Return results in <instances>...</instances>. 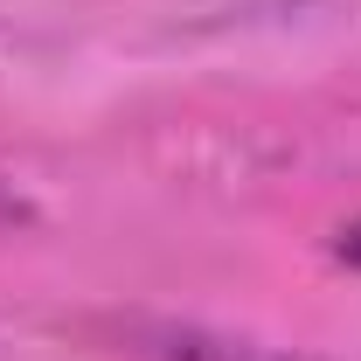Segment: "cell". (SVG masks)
I'll return each instance as SVG.
<instances>
[{
	"instance_id": "6da1fadb",
	"label": "cell",
	"mask_w": 361,
	"mask_h": 361,
	"mask_svg": "<svg viewBox=\"0 0 361 361\" xmlns=\"http://www.w3.org/2000/svg\"><path fill=\"white\" fill-rule=\"evenodd\" d=\"M139 355L146 361H306V355H285V348L202 334V326H153V334H139Z\"/></svg>"
},
{
	"instance_id": "7a4b0ae2",
	"label": "cell",
	"mask_w": 361,
	"mask_h": 361,
	"mask_svg": "<svg viewBox=\"0 0 361 361\" xmlns=\"http://www.w3.org/2000/svg\"><path fill=\"white\" fill-rule=\"evenodd\" d=\"M21 229H35V209H28V195H21V188H7V180H0V243H7V236H21Z\"/></svg>"
},
{
	"instance_id": "3957f363",
	"label": "cell",
	"mask_w": 361,
	"mask_h": 361,
	"mask_svg": "<svg viewBox=\"0 0 361 361\" xmlns=\"http://www.w3.org/2000/svg\"><path fill=\"white\" fill-rule=\"evenodd\" d=\"M334 257H341L348 271H361V216H355V223H341V236H334Z\"/></svg>"
}]
</instances>
